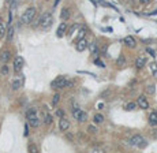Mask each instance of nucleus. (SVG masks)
<instances>
[{
	"mask_svg": "<svg viewBox=\"0 0 157 153\" xmlns=\"http://www.w3.org/2000/svg\"><path fill=\"white\" fill-rule=\"evenodd\" d=\"M88 130H89V133H92V134H94V133H97V127L94 126V124H90L88 127Z\"/></svg>",
	"mask_w": 157,
	"mask_h": 153,
	"instance_id": "2f4dec72",
	"label": "nucleus"
},
{
	"mask_svg": "<svg viewBox=\"0 0 157 153\" xmlns=\"http://www.w3.org/2000/svg\"><path fill=\"white\" fill-rule=\"evenodd\" d=\"M149 123L150 126H157V111H153L149 115Z\"/></svg>",
	"mask_w": 157,
	"mask_h": 153,
	"instance_id": "f3484780",
	"label": "nucleus"
},
{
	"mask_svg": "<svg viewBox=\"0 0 157 153\" xmlns=\"http://www.w3.org/2000/svg\"><path fill=\"white\" fill-rule=\"evenodd\" d=\"M75 48L78 52H83L85 49H88L89 48V43H88V40L86 38H81V40H78L75 44Z\"/></svg>",
	"mask_w": 157,
	"mask_h": 153,
	"instance_id": "6e6552de",
	"label": "nucleus"
},
{
	"mask_svg": "<svg viewBox=\"0 0 157 153\" xmlns=\"http://www.w3.org/2000/svg\"><path fill=\"white\" fill-rule=\"evenodd\" d=\"M146 52H148V53H149L150 56H153V57L156 56V51H154V49H152V48H149V47L146 48Z\"/></svg>",
	"mask_w": 157,
	"mask_h": 153,
	"instance_id": "473e14b6",
	"label": "nucleus"
},
{
	"mask_svg": "<svg viewBox=\"0 0 157 153\" xmlns=\"http://www.w3.org/2000/svg\"><path fill=\"white\" fill-rule=\"evenodd\" d=\"M139 3H141V4H149L150 0H139Z\"/></svg>",
	"mask_w": 157,
	"mask_h": 153,
	"instance_id": "c9c22d12",
	"label": "nucleus"
},
{
	"mask_svg": "<svg viewBox=\"0 0 157 153\" xmlns=\"http://www.w3.org/2000/svg\"><path fill=\"white\" fill-rule=\"evenodd\" d=\"M14 33H15V29H14L13 26H10V27H8V30H7V40H8V43H11V41H13Z\"/></svg>",
	"mask_w": 157,
	"mask_h": 153,
	"instance_id": "6ab92c4d",
	"label": "nucleus"
},
{
	"mask_svg": "<svg viewBox=\"0 0 157 153\" xmlns=\"http://www.w3.org/2000/svg\"><path fill=\"white\" fill-rule=\"evenodd\" d=\"M98 3H100L101 6H104V7H109V8H115V7H113L112 4H109V3H107V1H104V0H98Z\"/></svg>",
	"mask_w": 157,
	"mask_h": 153,
	"instance_id": "7c9ffc66",
	"label": "nucleus"
},
{
	"mask_svg": "<svg viewBox=\"0 0 157 153\" xmlns=\"http://www.w3.org/2000/svg\"><path fill=\"white\" fill-rule=\"evenodd\" d=\"M67 30V25L66 22H62V23L59 25V27H57V31H56V36L57 37H63L64 36V33Z\"/></svg>",
	"mask_w": 157,
	"mask_h": 153,
	"instance_id": "2eb2a0df",
	"label": "nucleus"
},
{
	"mask_svg": "<svg viewBox=\"0 0 157 153\" xmlns=\"http://www.w3.org/2000/svg\"><path fill=\"white\" fill-rule=\"evenodd\" d=\"M146 92L149 93V94H154V92H156L154 85H148V86H146Z\"/></svg>",
	"mask_w": 157,
	"mask_h": 153,
	"instance_id": "cd10ccee",
	"label": "nucleus"
},
{
	"mask_svg": "<svg viewBox=\"0 0 157 153\" xmlns=\"http://www.w3.org/2000/svg\"><path fill=\"white\" fill-rule=\"evenodd\" d=\"M131 146H137L139 148V149H144V148L148 146V142L145 141V138L142 137V135H134V137H131V140H130V142H128Z\"/></svg>",
	"mask_w": 157,
	"mask_h": 153,
	"instance_id": "20e7f679",
	"label": "nucleus"
},
{
	"mask_svg": "<svg viewBox=\"0 0 157 153\" xmlns=\"http://www.w3.org/2000/svg\"><path fill=\"white\" fill-rule=\"evenodd\" d=\"M41 116L44 118L43 122H44L45 126H51V124H52V120H53V119H52V115H51V114H48V112H43Z\"/></svg>",
	"mask_w": 157,
	"mask_h": 153,
	"instance_id": "ddd939ff",
	"label": "nucleus"
},
{
	"mask_svg": "<svg viewBox=\"0 0 157 153\" xmlns=\"http://www.w3.org/2000/svg\"><path fill=\"white\" fill-rule=\"evenodd\" d=\"M86 33H88V30H86L85 27H81V29H79V33H78V40H81V38H85Z\"/></svg>",
	"mask_w": 157,
	"mask_h": 153,
	"instance_id": "a878e982",
	"label": "nucleus"
},
{
	"mask_svg": "<svg viewBox=\"0 0 157 153\" xmlns=\"http://www.w3.org/2000/svg\"><path fill=\"white\" fill-rule=\"evenodd\" d=\"M59 129L62 130V131H67L70 129V122L66 118H60V120H59Z\"/></svg>",
	"mask_w": 157,
	"mask_h": 153,
	"instance_id": "f8f14e48",
	"label": "nucleus"
},
{
	"mask_svg": "<svg viewBox=\"0 0 157 153\" xmlns=\"http://www.w3.org/2000/svg\"><path fill=\"white\" fill-rule=\"evenodd\" d=\"M27 149H29V152L31 153H38V148L34 145V144H30L29 146H27Z\"/></svg>",
	"mask_w": 157,
	"mask_h": 153,
	"instance_id": "c85d7f7f",
	"label": "nucleus"
},
{
	"mask_svg": "<svg viewBox=\"0 0 157 153\" xmlns=\"http://www.w3.org/2000/svg\"><path fill=\"white\" fill-rule=\"evenodd\" d=\"M7 34V29H6V25L1 23L0 22V38H3V37Z\"/></svg>",
	"mask_w": 157,
	"mask_h": 153,
	"instance_id": "393cba45",
	"label": "nucleus"
},
{
	"mask_svg": "<svg viewBox=\"0 0 157 153\" xmlns=\"http://www.w3.org/2000/svg\"><path fill=\"white\" fill-rule=\"evenodd\" d=\"M67 82H69V80H67L64 75H59L57 78H55V80L51 82V86H52L53 89H57V88H67Z\"/></svg>",
	"mask_w": 157,
	"mask_h": 153,
	"instance_id": "423d86ee",
	"label": "nucleus"
},
{
	"mask_svg": "<svg viewBox=\"0 0 157 153\" xmlns=\"http://www.w3.org/2000/svg\"><path fill=\"white\" fill-rule=\"evenodd\" d=\"M89 49H90V53H92V55H97V53H98V47H97L96 43L89 44Z\"/></svg>",
	"mask_w": 157,
	"mask_h": 153,
	"instance_id": "aec40b11",
	"label": "nucleus"
},
{
	"mask_svg": "<svg viewBox=\"0 0 157 153\" xmlns=\"http://www.w3.org/2000/svg\"><path fill=\"white\" fill-rule=\"evenodd\" d=\"M22 85H23L22 80L15 78V80H13V82H11V89H13V90H19V89L22 88Z\"/></svg>",
	"mask_w": 157,
	"mask_h": 153,
	"instance_id": "4468645a",
	"label": "nucleus"
},
{
	"mask_svg": "<svg viewBox=\"0 0 157 153\" xmlns=\"http://www.w3.org/2000/svg\"><path fill=\"white\" fill-rule=\"evenodd\" d=\"M145 64H146V59H145L144 56H139V57H137V60H135V67L138 68V70L144 68Z\"/></svg>",
	"mask_w": 157,
	"mask_h": 153,
	"instance_id": "dca6fc26",
	"label": "nucleus"
},
{
	"mask_svg": "<svg viewBox=\"0 0 157 153\" xmlns=\"http://www.w3.org/2000/svg\"><path fill=\"white\" fill-rule=\"evenodd\" d=\"M118 64H119L120 67H123V66L126 64V57L123 55H120L119 57H118Z\"/></svg>",
	"mask_w": 157,
	"mask_h": 153,
	"instance_id": "bb28decb",
	"label": "nucleus"
},
{
	"mask_svg": "<svg viewBox=\"0 0 157 153\" xmlns=\"http://www.w3.org/2000/svg\"><path fill=\"white\" fill-rule=\"evenodd\" d=\"M73 116L75 118L79 123H83L88 120V114H86L85 111H82L81 108H78V107L73 108Z\"/></svg>",
	"mask_w": 157,
	"mask_h": 153,
	"instance_id": "39448f33",
	"label": "nucleus"
},
{
	"mask_svg": "<svg viewBox=\"0 0 157 153\" xmlns=\"http://www.w3.org/2000/svg\"><path fill=\"white\" fill-rule=\"evenodd\" d=\"M137 103H132V101H130V103H127L126 104V107H124V110L126 111H134L135 108H137Z\"/></svg>",
	"mask_w": 157,
	"mask_h": 153,
	"instance_id": "b1692460",
	"label": "nucleus"
},
{
	"mask_svg": "<svg viewBox=\"0 0 157 153\" xmlns=\"http://www.w3.org/2000/svg\"><path fill=\"white\" fill-rule=\"evenodd\" d=\"M34 17H36V7H29V8H26L25 12L22 14L21 21H22L23 23H30L31 21L34 19Z\"/></svg>",
	"mask_w": 157,
	"mask_h": 153,
	"instance_id": "7ed1b4c3",
	"label": "nucleus"
},
{
	"mask_svg": "<svg viewBox=\"0 0 157 153\" xmlns=\"http://www.w3.org/2000/svg\"><path fill=\"white\" fill-rule=\"evenodd\" d=\"M53 23V17H52V14L49 12H45L41 15V18H40V27L43 29V30H47V29H49Z\"/></svg>",
	"mask_w": 157,
	"mask_h": 153,
	"instance_id": "f03ea898",
	"label": "nucleus"
},
{
	"mask_svg": "<svg viewBox=\"0 0 157 153\" xmlns=\"http://www.w3.org/2000/svg\"><path fill=\"white\" fill-rule=\"evenodd\" d=\"M23 64H25V60H23V57H21V56H15L14 57V71L18 74L22 71V68H23Z\"/></svg>",
	"mask_w": 157,
	"mask_h": 153,
	"instance_id": "0eeeda50",
	"label": "nucleus"
},
{
	"mask_svg": "<svg viewBox=\"0 0 157 153\" xmlns=\"http://www.w3.org/2000/svg\"><path fill=\"white\" fill-rule=\"evenodd\" d=\"M94 64H97V66H98V67H105V64H104V63H102V61L100 60V59H96V60H94Z\"/></svg>",
	"mask_w": 157,
	"mask_h": 153,
	"instance_id": "72a5a7b5",
	"label": "nucleus"
},
{
	"mask_svg": "<svg viewBox=\"0 0 157 153\" xmlns=\"http://www.w3.org/2000/svg\"><path fill=\"white\" fill-rule=\"evenodd\" d=\"M137 104H138V107L142 108V110H148V108H149V101L146 100L145 96H139L138 100H137Z\"/></svg>",
	"mask_w": 157,
	"mask_h": 153,
	"instance_id": "9b49d317",
	"label": "nucleus"
},
{
	"mask_svg": "<svg viewBox=\"0 0 157 153\" xmlns=\"http://www.w3.org/2000/svg\"><path fill=\"white\" fill-rule=\"evenodd\" d=\"M93 122H94V124H100V123L104 122V116L101 114H96L93 116Z\"/></svg>",
	"mask_w": 157,
	"mask_h": 153,
	"instance_id": "412c9836",
	"label": "nucleus"
},
{
	"mask_svg": "<svg viewBox=\"0 0 157 153\" xmlns=\"http://www.w3.org/2000/svg\"><path fill=\"white\" fill-rule=\"evenodd\" d=\"M10 59H11V52H10L8 49H3L1 53H0V61L6 64V63H8Z\"/></svg>",
	"mask_w": 157,
	"mask_h": 153,
	"instance_id": "9d476101",
	"label": "nucleus"
},
{
	"mask_svg": "<svg viewBox=\"0 0 157 153\" xmlns=\"http://www.w3.org/2000/svg\"><path fill=\"white\" fill-rule=\"evenodd\" d=\"M149 68H150L152 74H153V75L157 78V63H156V61H152L150 64H149Z\"/></svg>",
	"mask_w": 157,
	"mask_h": 153,
	"instance_id": "5701e85b",
	"label": "nucleus"
},
{
	"mask_svg": "<svg viewBox=\"0 0 157 153\" xmlns=\"http://www.w3.org/2000/svg\"><path fill=\"white\" fill-rule=\"evenodd\" d=\"M69 18H70V10L69 8H63L60 11V19L64 22V21H69Z\"/></svg>",
	"mask_w": 157,
	"mask_h": 153,
	"instance_id": "a211bd4d",
	"label": "nucleus"
},
{
	"mask_svg": "<svg viewBox=\"0 0 157 153\" xmlns=\"http://www.w3.org/2000/svg\"><path fill=\"white\" fill-rule=\"evenodd\" d=\"M59 101H60V93H55L52 96V107H56L59 104Z\"/></svg>",
	"mask_w": 157,
	"mask_h": 153,
	"instance_id": "4be33fe9",
	"label": "nucleus"
},
{
	"mask_svg": "<svg viewBox=\"0 0 157 153\" xmlns=\"http://www.w3.org/2000/svg\"><path fill=\"white\" fill-rule=\"evenodd\" d=\"M26 119H27V123L30 124V127L36 129L40 126V118H38V112L36 108H30L26 112Z\"/></svg>",
	"mask_w": 157,
	"mask_h": 153,
	"instance_id": "f257e3e1",
	"label": "nucleus"
},
{
	"mask_svg": "<svg viewBox=\"0 0 157 153\" xmlns=\"http://www.w3.org/2000/svg\"><path fill=\"white\" fill-rule=\"evenodd\" d=\"M0 73H1V75H8V74H10V68L4 64V66L1 67V70H0Z\"/></svg>",
	"mask_w": 157,
	"mask_h": 153,
	"instance_id": "c756f323",
	"label": "nucleus"
},
{
	"mask_svg": "<svg viewBox=\"0 0 157 153\" xmlns=\"http://www.w3.org/2000/svg\"><path fill=\"white\" fill-rule=\"evenodd\" d=\"M123 43H124V45L126 47H128V48H135V47H137V41H135V38H134L132 36L124 37Z\"/></svg>",
	"mask_w": 157,
	"mask_h": 153,
	"instance_id": "1a4fd4ad",
	"label": "nucleus"
},
{
	"mask_svg": "<svg viewBox=\"0 0 157 153\" xmlns=\"http://www.w3.org/2000/svg\"><path fill=\"white\" fill-rule=\"evenodd\" d=\"M64 115H66V114H64V111L63 110H57L56 111V116L57 118H64Z\"/></svg>",
	"mask_w": 157,
	"mask_h": 153,
	"instance_id": "f704fd0d",
	"label": "nucleus"
}]
</instances>
